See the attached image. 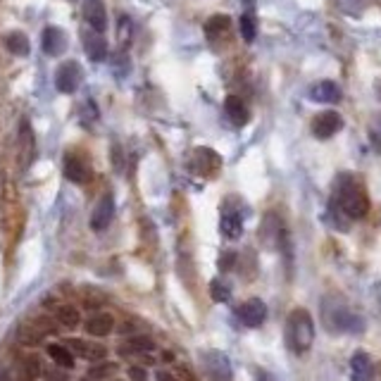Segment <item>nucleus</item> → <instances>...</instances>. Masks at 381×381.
Returning <instances> with one entry per match:
<instances>
[{"instance_id": "obj_19", "label": "nucleus", "mask_w": 381, "mask_h": 381, "mask_svg": "<svg viewBox=\"0 0 381 381\" xmlns=\"http://www.w3.org/2000/svg\"><path fill=\"white\" fill-rule=\"evenodd\" d=\"M229 31H232V19L227 15H214V17L205 21V36L214 43L227 39Z\"/></svg>"}, {"instance_id": "obj_30", "label": "nucleus", "mask_w": 381, "mask_h": 381, "mask_svg": "<svg viewBox=\"0 0 381 381\" xmlns=\"http://www.w3.org/2000/svg\"><path fill=\"white\" fill-rule=\"evenodd\" d=\"M367 5H369V0H339V8H341L346 15H353V17L362 15Z\"/></svg>"}, {"instance_id": "obj_31", "label": "nucleus", "mask_w": 381, "mask_h": 381, "mask_svg": "<svg viewBox=\"0 0 381 381\" xmlns=\"http://www.w3.org/2000/svg\"><path fill=\"white\" fill-rule=\"evenodd\" d=\"M129 351L131 353H153L155 343L148 339V336H136V339L129 341Z\"/></svg>"}, {"instance_id": "obj_29", "label": "nucleus", "mask_w": 381, "mask_h": 381, "mask_svg": "<svg viewBox=\"0 0 381 381\" xmlns=\"http://www.w3.org/2000/svg\"><path fill=\"white\" fill-rule=\"evenodd\" d=\"M210 296L212 300H217V303H227V300L232 298V288H229V284L222 281V279H214L210 284Z\"/></svg>"}, {"instance_id": "obj_26", "label": "nucleus", "mask_w": 381, "mask_h": 381, "mask_svg": "<svg viewBox=\"0 0 381 381\" xmlns=\"http://www.w3.org/2000/svg\"><path fill=\"white\" fill-rule=\"evenodd\" d=\"M69 348H72L77 355L89 357V360H100L105 355V348H91L86 341H69Z\"/></svg>"}, {"instance_id": "obj_4", "label": "nucleus", "mask_w": 381, "mask_h": 381, "mask_svg": "<svg viewBox=\"0 0 381 381\" xmlns=\"http://www.w3.org/2000/svg\"><path fill=\"white\" fill-rule=\"evenodd\" d=\"M203 367H205L210 381H234V369L229 357L222 351L203 353Z\"/></svg>"}, {"instance_id": "obj_8", "label": "nucleus", "mask_w": 381, "mask_h": 381, "mask_svg": "<svg viewBox=\"0 0 381 381\" xmlns=\"http://www.w3.org/2000/svg\"><path fill=\"white\" fill-rule=\"evenodd\" d=\"M112 217H115V198L110 193H105L93 207V214H91V229L93 232H105L110 227Z\"/></svg>"}, {"instance_id": "obj_11", "label": "nucleus", "mask_w": 381, "mask_h": 381, "mask_svg": "<svg viewBox=\"0 0 381 381\" xmlns=\"http://www.w3.org/2000/svg\"><path fill=\"white\" fill-rule=\"evenodd\" d=\"M67 43H69L67 34H64V29H60V26H46V29H43L41 46L50 57L62 55V53L67 50Z\"/></svg>"}, {"instance_id": "obj_35", "label": "nucleus", "mask_w": 381, "mask_h": 381, "mask_svg": "<svg viewBox=\"0 0 381 381\" xmlns=\"http://www.w3.org/2000/svg\"><path fill=\"white\" fill-rule=\"evenodd\" d=\"M234 262H236V255L234 253H224L222 255V262H219V267H222V270H229Z\"/></svg>"}, {"instance_id": "obj_28", "label": "nucleus", "mask_w": 381, "mask_h": 381, "mask_svg": "<svg viewBox=\"0 0 381 381\" xmlns=\"http://www.w3.org/2000/svg\"><path fill=\"white\" fill-rule=\"evenodd\" d=\"M239 26H241V36H243V41L253 43L257 39V21L250 12H245L243 17H241Z\"/></svg>"}, {"instance_id": "obj_21", "label": "nucleus", "mask_w": 381, "mask_h": 381, "mask_svg": "<svg viewBox=\"0 0 381 381\" xmlns=\"http://www.w3.org/2000/svg\"><path fill=\"white\" fill-rule=\"evenodd\" d=\"M219 229H222L224 239H241L243 234V219H241L239 212H224L222 214V222H219Z\"/></svg>"}, {"instance_id": "obj_24", "label": "nucleus", "mask_w": 381, "mask_h": 381, "mask_svg": "<svg viewBox=\"0 0 381 381\" xmlns=\"http://www.w3.org/2000/svg\"><path fill=\"white\" fill-rule=\"evenodd\" d=\"M48 355L50 360L62 369H72L74 367V355L67 346H48Z\"/></svg>"}, {"instance_id": "obj_1", "label": "nucleus", "mask_w": 381, "mask_h": 381, "mask_svg": "<svg viewBox=\"0 0 381 381\" xmlns=\"http://www.w3.org/2000/svg\"><path fill=\"white\" fill-rule=\"evenodd\" d=\"M341 205V210L351 219H362L369 212V198L360 184L353 176H339L334 186V198Z\"/></svg>"}, {"instance_id": "obj_18", "label": "nucleus", "mask_w": 381, "mask_h": 381, "mask_svg": "<svg viewBox=\"0 0 381 381\" xmlns=\"http://www.w3.org/2000/svg\"><path fill=\"white\" fill-rule=\"evenodd\" d=\"M46 324H48L46 319H39L36 324H21L17 329V339L24 343V346H36V343L50 331V326Z\"/></svg>"}, {"instance_id": "obj_27", "label": "nucleus", "mask_w": 381, "mask_h": 381, "mask_svg": "<svg viewBox=\"0 0 381 381\" xmlns=\"http://www.w3.org/2000/svg\"><path fill=\"white\" fill-rule=\"evenodd\" d=\"M348 214L341 210V205L336 201H329V222L334 224L336 229H339V232H348V227H351V224H348Z\"/></svg>"}, {"instance_id": "obj_6", "label": "nucleus", "mask_w": 381, "mask_h": 381, "mask_svg": "<svg viewBox=\"0 0 381 381\" xmlns=\"http://www.w3.org/2000/svg\"><path fill=\"white\" fill-rule=\"evenodd\" d=\"M341 129H343V120H341V115L336 110H324L313 120V133L317 138H322V141L336 136Z\"/></svg>"}, {"instance_id": "obj_16", "label": "nucleus", "mask_w": 381, "mask_h": 381, "mask_svg": "<svg viewBox=\"0 0 381 381\" xmlns=\"http://www.w3.org/2000/svg\"><path fill=\"white\" fill-rule=\"evenodd\" d=\"M308 95H310V100H315V103L334 105L341 100V89H339V84H334V82H319L310 89Z\"/></svg>"}, {"instance_id": "obj_33", "label": "nucleus", "mask_w": 381, "mask_h": 381, "mask_svg": "<svg viewBox=\"0 0 381 381\" xmlns=\"http://www.w3.org/2000/svg\"><path fill=\"white\" fill-rule=\"evenodd\" d=\"M112 167L117 171H122V150L117 143H112Z\"/></svg>"}, {"instance_id": "obj_23", "label": "nucleus", "mask_w": 381, "mask_h": 381, "mask_svg": "<svg viewBox=\"0 0 381 381\" xmlns=\"http://www.w3.org/2000/svg\"><path fill=\"white\" fill-rule=\"evenodd\" d=\"M5 48H8L12 55H19V57H26L31 50V43L26 39V34H21V31H12V34H8V39H5Z\"/></svg>"}, {"instance_id": "obj_36", "label": "nucleus", "mask_w": 381, "mask_h": 381, "mask_svg": "<svg viewBox=\"0 0 381 381\" xmlns=\"http://www.w3.org/2000/svg\"><path fill=\"white\" fill-rule=\"evenodd\" d=\"M46 379L48 381H67V377H64V374H55V372H48Z\"/></svg>"}, {"instance_id": "obj_14", "label": "nucleus", "mask_w": 381, "mask_h": 381, "mask_svg": "<svg viewBox=\"0 0 381 381\" xmlns=\"http://www.w3.org/2000/svg\"><path fill=\"white\" fill-rule=\"evenodd\" d=\"M377 369L367 353H355L351 357V381H374Z\"/></svg>"}, {"instance_id": "obj_13", "label": "nucleus", "mask_w": 381, "mask_h": 381, "mask_svg": "<svg viewBox=\"0 0 381 381\" xmlns=\"http://www.w3.org/2000/svg\"><path fill=\"white\" fill-rule=\"evenodd\" d=\"M36 158V141H34V131H31V127L21 124L19 127V165L21 169H29L31 162H34Z\"/></svg>"}, {"instance_id": "obj_17", "label": "nucleus", "mask_w": 381, "mask_h": 381, "mask_svg": "<svg viewBox=\"0 0 381 381\" xmlns=\"http://www.w3.org/2000/svg\"><path fill=\"white\" fill-rule=\"evenodd\" d=\"M224 110H227L229 120H232L234 127H245L250 120V110L248 105L243 103V100L239 98V95H229L227 103H224Z\"/></svg>"}, {"instance_id": "obj_25", "label": "nucleus", "mask_w": 381, "mask_h": 381, "mask_svg": "<svg viewBox=\"0 0 381 381\" xmlns=\"http://www.w3.org/2000/svg\"><path fill=\"white\" fill-rule=\"evenodd\" d=\"M55 317L62 326H67V329H74V326H79V322H82V315H79V310L74 308V305H60V308L55 310Z\"/></svg>"}, {"instance_id": "obj_9", "label": "nucleus", "mask_w": 381, "mask_h": 381, "mask_svg": "<svg viewBox=\"0 0 381 381\" xmlns=\"http://www.w3.org/2000/svg\"><path fill=\"white\" fill-rule=\"evenodd\" d=\"M239 319L243 322L245 326H250V329H257V326H262L267 319V305L262 303L260 298L245 300L239 308Z\"/></svg>"}, {"instance_id": "obj_2", "label": "nucleus", "mask_w": 381, "mask_h": 381, "mask_svg": "<svg viewBox=\"0 0 381 381\" xmlns=\"http://www.w3.org/2000/svg\"><path fill=\"white\" fill-rule=\"evenodd\" d=\"M315 341V322L308 310L298 308L286 319V346L296 355H305Z\"/></svg>"}, {"instance_id": "obj_5", "label": "nucleus", "mask_w": 381, "mask_h": 381, "mask_svg": "<svg viewBox=\"0 0 381 381\" xmlns=\"http://www.w3.org/2000/svg\"><path fill=\"white\" fill-rule=\"evenodd\" d=\"M219 167H222V158L219 153H214L212 148H196L191 155V169L201 176H212L217 174Z\"/></svg>"}, {"instance_id": "obj_22", "label": "nucleus", "mask_w": 381, "mask_h": 381, "mask_svg": "<svg viewBox=\"0 0 381 381\" xmlns=\"http://www.w3.org/2000/svg\"><path fill=\"white\" fill-rule=\"evenodd\" d=\"M41 377V357L39 355H26L17 364V381H36Z\"/></svg>"}, {"instance_id": "obj_38", "label": "nucleus", "mask_w": 381, "mask_h": 381, "mask_svg": "<svg viewBox=\"0 0 381 381\" xmlns=\"http://www.w3.org/2000/svg\"><path fill=\"white\" fill-rule=\"evenodd\" d=\"M0 381H10V377L8 374H0Z\"/></svg>"}, {"instance_id": "obj_15", "label": "nucleus", "mask_w": 381, "mask_h": 381, "mask_svg": "<svg viewBox=\"0 0 381 381\" xmlns=\"http://www.w3.org/2000/svg\"><path fill=\"white\" fill-rule=\"evenodd\" d=\"M84 19L91 29L105 31L107 29V12L103 0H84Z\"/></svg>"}, {"instance_id": "obj_7", "label": "nucleus", "mask_w": 381, "mask_h": 381, "mask_svg": "<svg viewBox=\"0 0 381 381\" xmlns=\"http://www.w3.org/2000/svg\"><path fill=\"white\" fill-rule=\"evenodd\" d=\"M82 84V67L74 60L62 62L55 72V86L60 93H74Z\"/></svg>"}, {"instance_id": "obj_37", "label": "nucleus", "mask_w": 381, "mask_h": 381, "mask_svg": "<svg viewBox=\"0 0 381 381\" xmlns=\"http://www.w3.org/2000/svg\"><path fill=\"white\" fill-rule=\"evenodd\" d=\"M158 381H176V379L171 377V374H167V372H160L158 374Z\"/></svg>"}, {"instance_id": "obj_32", "label": "nucleus", "mask_w": 381, "mask_h": 381, "mask_svg": "<svg viewBox=\"0 0 381 381\" xmlns=\"http://www.w3.org/2000/svg\"><path fill=\"white\" fill-rule=\"evenodd\" d=\"M129 379L131 381H148V369L133 364V367H129Z\"/></svg>"}, {"instance_id": "obj_34", "label": "nucleus", "mask_w": 381, "mask_h": 381, "mask_svg": "<svg viewBox=\"0 0 381 381\" xmlns=\"http://www.w3.org/2000/svg\"><path fill=\"white\" fill-rule=\"evenodd\" d=\"M255 381H275V377H272L267 369H260V367H255Z\"/></svg>"}, {"instance_id": "obj_20", "label": "nucleus", "mask_w": 381, "mask_h": 381, "mask_svg": "<svg viewBox=\"0 0 381 381\" xmlns=\"http://www.w3.org/2000/svg\"><path fill=\"white\" fill-rule=\"evenodd\" d=\"M84 326L91 336L103 339V336L112 334V329H115V319H112V315H107V313H98V315H93V317H89V322H86Z\"/></svg>"}, {"instance_id": "obj_10", "label": "nucleus", "mask_w": 381, "mask_h": 381, "mask_svg": "<svg viewBox=\"0 0 381 381\" xmlns=\"http://www.w3.org/2000/svg\"><path fill=\"white\" fill-rule=\"evenodd\" d=\"M82 43H84V50L89 55V60L93 62H103L107 57V41L103 36V31H95V29H86L82 34Z\"/></svg>"}, {"instance_id": "obj_3", "label": "nucleus", "mask_w": 381, "mask_h": 381, "mask_svg": "<svg viewBox=\"0 0 381 381\" xmlns=\"http://www.w3.org/2000/svg\"><path fill=\"white\" fill-rule=\"evenodd\" d=\"M324 313L326 329L331 331H346V334H360L362 331V317H357L355 313L348 310V305H322Z\"/></svg>"}, {"instance_id": "obj_12", "label": "nucleus", "mask_w": 381, "mask_h": 381, "mask_svg": "<svg viewBox=\"0 0 381 381\" xmlns=\"http://www.w3.org/2000/svg\"><path fill=\"white\" fill-rule=\"evenodd\" d=\"M64 176L69 181H74V184H86L91 179V165L86 162V158H82V155L69 153L64 158Z\"/></svg>"}]
</instances>
